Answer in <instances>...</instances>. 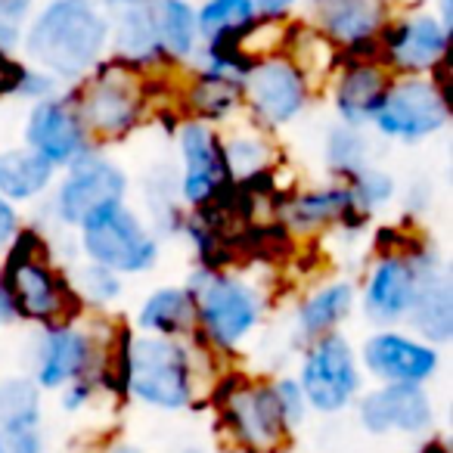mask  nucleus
Instances as JSON below:
<instances>
[{
    "label": "nucleus",
    "instance_id": "7c9ffc66",
    "mask_svg": "<svg viewBox=\"0 0 453 453\" xmlns=\"http://www.w3.org/2000/svg\"><path fill=\"white\" fill-rule=\"evenodd\" d=\"M41 397H44V391L35 385L32 376L0 379V432L41 426V419H44Z\"/></svg>",
    "mask_w": 453,
    "mask_h": 453
},
{
    "label": "nucleus",
    "instance_id": "f3484780",
    "mask_svg": "<svg viewBox=\"0 0 453 453\" xmlns=\"http://www.w3.org/2000/svg\"><path fill=\"white\" fill-rule=\"evenodd\" d=\"M357 360L360 370L370 372L376 382L426 385L441 370V348L413 335L410 329L379 326L360 345Z\"/></svg>",
    "mask_w": 453,
    "mask_h": 453
},
{
    "label": "nucleus",
    "instance_id": "6e6552de",
    "mask_svg": "<svg viewBox=\"0 0 453 453\" xmlns=\"http://www.w3.org/2000/svg\"><path fill=\"white\" fill-rule=\"evenodd\" d=\"M115 339H103L96 329L78 320L44 326L32 351V379L41 391H59L75 379H96L103 388L112 366Z\"/></svg>",
    "mask_w": 453,
    "mask_h": 453
},
{
    "label": "nucleus",
    "instance_id": "2eb2a0df",
    "mask_svg": "<svg viewBox=\"0 0 453 453\" xmlns=\"http://www.w3.org/2000/svg\"><path fill=\"white\" fill-rule=\"evenodd\" d=\"M177 158H180V174H177V196L183 208H202L234 183L224 162V137L218 125H208L199 119H183L174 127Z\"/></svg>",
    "mask_w": 453,
    "mask_h": 453
},
{
    "label": "nucleus",
    "instance_id": "ddd939ff",
    "mask_svg": "<svg viewBox=\"0 0 453 453\" xmlns=\"http://www.w3.org/2000/svg\"><path fill=\"white\" fill-rule=\"evenodd\" d=\"M296 379L304 391L308 410L323 416L348 410L364 391V370H360L357 351L339 329L304 342Z\"/></svg>",
    "mask_w": 453,
    "mask_h": 453
},
{
    "label": "nucleus",
    "instance_id": "f704fd0d",
    "mask_svg": "<svg viewBox=\"0 0 453 453\" xmlns=\"http://www.w3.org/2000/svg\"><path fill=\"white\" fill-rule=\"evenodd\" d=\"M63 84L50 75V72L38 69V65H28V63H19V72H16V81H13V90L10 96H19V100H28V103H41L47 96L59 94Z\"/></svg>",
    "mask_w": 453,
    "mask_h": 453
},
{
    "label": "nucleus",
    "instance_id": "e433bc0d",
    "mask_svg": "<svg viewBox=\"0 0 453 453\" xmlns=\"http://www.w3.org/2000/svg\"><path fill=\"white\" fill-rule=\"evenodd\" d=\"M44 450H47V441L41 426L4 432V453H44Z\"/></svg>",
    "mask_w": 453,
    "mask_h": 453
},
{
    "label": "nucleus",
    "instance_id": "20e7f679",
    "mask_svg": "<svg viewBox=\"0 0 453 453\" xmlns=\"http://www.w3.org/2000/svg\"><path fill=\"white\" fill-rule=\"evenodd\" d=\"M183 286L196 298V339L211 354H236L267 314L265 289L230 267H196Z\"/></svg>",
    "mask_w": 453,
    "mask_h": 453
},
{
    "label": "nucleus",
    "instance_id": "f257e3e1",
    "mask_svg": "<svg viewBox=\"0 0 453 453\" xmlns=\"http://www.w3.org/2000/svg\"><path fill=\"white\" fill-rule=\"evenodd\" d=\"M211 354L199 339H158V335L119 329L112 366L103 388H119L125 397L162 413H180L199 397L202 357Z\"/></svg>",
    "mask_w": 453,
    "mask_h": 453
},
{
    "label": "nucleus",
    "instance_id": "393cba45",
    "mask_svg": "<svg viewBox=\"0 0 453 453\" xmlns=\"http://www.w3.org/2000/svg\"><path fill=\"white\" fill-rule=\"evenodd\" d=\"M183 109H187V119L224 125L242 109V78L211 69H193L183 88Z\"/></svg>",
    "mask_w": 453,
    "mask_h": 453
},
{
    "label": "nucleus",
    "instance_id": "6ab92c4d",
    "mask_svg": "<svg viewBox=\"0 0 453 453\" xmlns=\"http://www.w3.org/2000/svg\"><path fill=\"white\" fill-rule=\"evenodd\" d=\"M357 419L370 434H426L434 426V403L426 385L379 382L357 395Z\"/></svg>",
    "mask_w": 453,
    "mask_h": 453
},
{
    "label": "nucleus",
    "instance_id": "f8f14e48",
    "mask_svg": "<svg viewBox=\"0 0 453 453\" xmlns=\"http://www.w3.org/2000/svg\"><path fill=\"white\" fill-rule=\"evenodd\" d=\"M314 81L286 50H271L252 59L242 78V109L265 131L286 127L311 106Z\"/></svg>",
    "mask_w": 453,
    "mask_h": 453
},
{
    "label": "nucleus",
    "instance_id": "473e14b6",
    "mask_svg": "<svg viewBox=\"0 0 453 453\" xmlns=\"http://www.w3.org/2000/svg\"><path fill=\"white\" fill-rule=\"evenodd\" d=\"M348 189H351V196H354V205H357L360 211L372 214L376 208L388 205V202L395 199L397 183L388 171H379L370 165V168H364L357 177L348 180Z\"/></svg>",
    "mask_w": 453,
    "mask_h": 453
},
{
    "label": "nucleus",
    "instance_id": "49530a36",
    "mask_svg": "<svg viewBox=\"0 0 453 453\" xmlns=\"http://www.w3.org/2000/svg\"><path fill=\"white\" fill-rule=\"evenodd\" d=\"M391 4H395V0H391Z\"/></svg>",
    "mask_w": 453,
    "mask_h": 453
},
{
    "label": "nucleus",
    "instance_id": "423d86ee",
    "mask_svg": "<svg viewBox=\"0 0 453 453\" xmlns=\"http://www.w3.org/2000/svg\"><path fill=\"white\" fill-rule=\"evenodd\" d=\"M75 106L94 146L125 140L150 112V72L106 57L90 75L72 84Z\"/></svg>",
    "mask_w": 453,
    "mask_h": 453
},
{
    "label": "nucleus",
    "instance_id": "c9c22d12",
    "mask_svg": "<svg viewBox=\"0 0 453 453\" xmlns=\"http://www.w3.org/2000/svg\"><path fill=\"white\" fill-rule=\"evenodd\" d=\"M271 385H273V395H277V403H280V410H283L286 422H289V428L296 432L311 413L302 385H298L296 376H277V379H271Z\"/></svg>",
    "mask_w": 453,
    "mask_h": 453
},
{
    "label": "nucleus",
    "instance_id": "39448f33",
    "mask_svg": "<svg viewBox=\"0 0 453 453\" xmlns=\"http://www.w3.org/2000/svg\"><path fill=\"white\" fill-rule=\"evenodd\" d=\"M211 407L218 428L234 444V453H283L296 432L286 422L271 379L226 372L211 382Z\"/></svg>",
    "mask_w": 453,
    "mask_h": 453
},
{
    "label": "nucleus",
    "instance_id": "1a4fd4ad",
    "mask_svg": "<svg viewBox=\"0 0 453 453\" xmlns=\"http://www.w3.org/2000/svg\"><path fill=\"white\" fill-rule=\"evenodd\" d=\"M450 125L444 69L434 75H395L372 115L370 127L382 140L422 143Z\"/></svg>",
    "mask_w": 453,
    "mask_h": 453
},
{
    "label": "nucleus",
    "instance_id": "aec40b11",
    "mask_svg": "<svg viewBox=\"0 0 453 453\" xmlns=\"http://www.w3.org/2000/svg\"><path fill=\"white\" fill-rule=\"evenodd\" d=\"M277 220L289 230L292 236H308L326 226H348L357 234L360 226L370 220V214L354 205V196L348 183L333 180L323 187L296 189L283 196L277 208Z\"/></svg>",
    "mask_w": 453,
    "mask_h": 453
},
{
    "label": "nucleus",
    "instance_id": "c85d7f7f",
    "mask_svg": "<svg viewBox=\"0 0 453 453\" xmlns=\"http://www.w3.org/2000/svg\"><path fill=\"white\" fill-rule=\"evenodd\" d=\"M224 137V162L226 171L236 183L252 180L258 174L277 168V146L267 137L265 127L252 121V127H240L234 134H220Z\"/></svg>",
    "mask_w": 453,
    "mask_h": 453
},
{
    "label": "nucleus",
    "instance_id": "37998d69",
    "mask_svg": "<svg viewBox=\"0 0 453 453\" xmlns=\"http://www.w3.org/2000/svg\"><path fill=\"white\" fill-rule=\"evenodd\" d=\"M416 453H450V450H447V444H444V441H441V438H434V434H432V438H428V441H422V444H419V450H416Z\"/></svg>",
    "mask_w": 453,
    "mask_h": 453
},
{
    "label": "nucleus",
    "instance_id": "4c0bfd02",
    "mask_svg": "<svg viewBox=\"0 0 453 453\" xmlns=\"http://www.w3.org/2000/svg\"><path fill=\"white\" fill-rule=\"evenodd\" d=\"M100 391L103 388H100L96 379H75V382H69V385L59 388V395H63V410L65 413H78V410L88 407Z\"/></svg>",
    "mask_w": 453,
    "mask_h": 453
},
{
    "label": "nucleus",
    "instance_id": "a211bd4d",
    "mask_svg": "<svg viewBox=\"0 0 453 453\" xmlns=\"http://www.w3.org/2000/svg\"><path fill=\"white\" fill-rule=\"evenodd\" d=\"M26 146L41 158H47L57 171H63L65 165L75 162L81 152L94 146L81 115H78L72 88H63L59 94L41 103H32V112L26 119Z\"/></svg>",
    "mask_w": 453,
    "mask_h": 453
},
{
    "label": "nucleus",
    "instance_id": "a878e982",
    "mask_svg": "<svg viewBox=\"0 0 453 453\" xmlns=\"http://www.w3.org/2000/svg\"><path fill=\"white\" fill-rule=\"evenodd\" d=\"M140 333L158 339H193L196 335V298L187 286H158L137 308Z\"/></svg>",
    "mask_w": 453,
    "mask_h": 453
},
{
    "label": "nucleus",
    "instance_id": "72a5a7b5",
    "mask_svg": "<svg viewBox=\"0 0 453 453\" xmlns=\"http://www.w3.org/2000/svg\"><path fill=\"white\" fill-rule=\"evenodd\" d=\"M38 0H4L0 4V53L7 57H19L22 38H26V26L35 13Z\"/></svg>",
    "mask_w": 453,
    "mask_h": 453
},
{
    "label": "nucleus",
    "instance_id": "b1692460",
    "mask_svg": "<svg viewBox=\"0 0 453 453\" xmlns=\"http://www.w3.org/2000/svg\"><path fill=\"white\" fill-rule=\"evenodd\" d=\"M357 308V286L351 280H329L298 302L292 329L302 342H311L323 333L339 329Z\"/></svg>",
    "mask_w": 453,
    "mask_h": 453
},
{
    "label": "nucleus",
    "instance_id": "4468645a",
    "mask_svg": "<svg viewBox=\"0 0 453 453\" xmlns=\"http://www.w3.org/2000/svg\"><path fill=\"white\" fill-rule=\"evenodd\" d=\"M127 196V174L103 156L100 146H90L88 152L63 168V177L50 187L47 214L59 226H78L88 214L109 202H125Z\"/></svg>",
    "mask_w": 453,
    "mask_h": 453
},
{
    "label": "nucleus",
    "instance_id": "79ce46f5",
    "mask_svg": "<svg viewBox=\"0 0 453 453\" xmlns=\"http://www.w3.org/2000/svg\"><path fill=\"white\" fill-rule=\"evenodd\" d=\"M100 453H146L143 447H137V444H131V441H109L106 447H103Z\"/></svg>",
    "mask_w": 453,
    "mask_h": 453
},
{
    "label": "nucleus",
    "instance_id": "c03bdc74",
    "mask_svg": "<svg viewBox=\"0 0 453 453\" xmlns=\"http://www.w3.org/2000/svg\"><path fill=\"white\" fill-rule=\"evenodd\" d=\"M177 453H205L202 447H183V450H177Z\"/></svg>",
    "mask_w": 453,
    "mask_h": 453
},
{
    "label": "nucleus",
    "instance_id": "cd10ccee",
    "mask_svg": "<svg viewBox=\"0 0 453 453\" xmlns=\"http://www.w3.org/2000/svg\"><path fill=\"white\" fill-rule=\"evenodd\" d=\"M57 168L28 146L0 152V196L10 202H35L50 193Z\"/></svg>",
    "mask_w": 453,
    "mask_h": 453
},
{
    "label": "nucleus",
    "instance_id": "de8ad7c7",
    "mask_svg": "<svg viewBox=\"0 0 453 453\" xmlns=\"http://www.w3.org/2000/svg\"><path fill=\"white\" fill-rule=\"evenodd\" d=\"M0 4H4V0H0Z\"/></svg>",
    "mask_w": 453,
    "mask_h": 453
},
{
    "label": "nucleus",
    "instance_id": "0eeeda50",
    "mask_svg": "<svg viewBox=\"0 0 453 453\" xmlns=\"http://www.w3.org/2000/svg\"><path fill=\"white\" fill-rule=\"evenodd\" d=\"M84 261L119 277H137L158 265V236L127 202H109L75 226Z\"/></svg>",
    "mask_w": 453,
    "mask_h": 453
},
{
    "label": "nucleus",
    "instance_id": "bb28decb",
    "mask_svg": "<svg viewBox=\"0 0 453 453\" xmlns=\"http://www.w3.org/2000/svg\"><path fill=\"white\" fill-rule=\"evenodd\" d=\"M258 22L261 16L252 0H196L202 44H242Z\"/></svg>",
    "mask_w": 453,
    "mask_h": 453
},
{
    "label": "nucleus",
    "instance_id": "5701e85b",
    "mask_svg": "<svg viewBox=\"0 0 453 453\" xmlns=\"http://www.w3.org/2000/svg\"><path fill=\"white\" fill-rule=\"evenodd\" d=\"M156 44L165 65H189L202 38L196 26V0H146Z\"/></svg>",
    "mask_w": 453,
    "mask_h": 453
},
{
    "label": "nucleus",
    "instance_id": "7ed1b4c3",
    "mask_svg": "<svg viewBox=\"0 0 453 453\" xmlns=\"http://www.w3.org/2000/svg\"><path fill=\"white\" fill-rule=\"evenodd\" d=\"M0 283L7 289L16 320L50 326V323L78 320L84 311L65 271H59L53 261L50 242L38 226H22L7 246L0 265Z\"/></svg>",
    "mask_w": 453,
    "mask_h": 453
},
{
    "label": "nucleus",
    "instance_id": "ea45409f",
    "mask_svg": "<svg viewBox=\"0 0 453 453\" xmlns=\"http://www.w3.org/2000/svg\"><path fill=\"white\" fill-rule=\"evenodd\" d=\"M261 19L267 22H289L292 13L302 7L304 0H252Z\"/></svg>",
    "mask_w": 453,
    "mask_h": 453
},
{
    "label": "nucleus",
    "instance_id": "58836bf2",
    "mask_svg": "<svg viewBox=\"0 0 453 453\" xmlns=\"http://www.w3.org/2000/svg\"><path fill=\"white\" fill-rule=\"evenodd\" d=\"M22 230V218L16 202H10L7 196H0V255L7 252V246L16 240V234Z\"/></svg>",
    "mask_w": 453,
    "mask_h": 453
},
{
    "label": "nucleus",
    "instance_id": "c756f323",
    "mask_svg": "<svg viewBox=\"0 0 453 453\" xmlns=\"http://www.w3.org/2000/svg\"><path fill=\"white\" fill-rule=\"evenodd\" d=\"M372 158V143L366 137L364 127H351L335 121L326 131V140H323V162H326L329 174L335 180L348 183L351 177H357L364 168H370Z\"/></svg>",
    "mask_w": 453,
    "mask_h": 453
},
{
    "label": "nucleus",
    "instance_id": "f03ea898",
    "mask_svg": "<svg viewBox=\"0 0 453 453\" xmlns=\"http://www.w3.org/2000/svg\"><path fill=\"white\" fill-rule=\"evenodd\" d=\"M19 53L72 88L109 57V16L96 0H38Z\"/></svg>",
    "mask_w": 453,
    "mask_h": 453
},
{
    "label": "nucleus",
    "instance_id": "9d476101",
    "mask_svg": "<svg viewBox=\"0 0 453 453\" xmlns=\"http://www.w3.org/2000/svg\"><path fill=\"white\" fill-rule=\"evenodd\" d=\"M428 242L388 236L379 255L372 258L357 292V304L372 326H397L410 314V304L419 289L422 255Z\"/></svg>",
    "mask_w": 453,
    "mask_h": 453
},
{
    "label": "nucleus",
    "instance_id": "4be33fe9",
    "mask_svg": "<svg viewBox=\"0 0 453 453\" xmlns=\"http://www.w3.org/2000/svg\"><path fill=\"white\" fill-rule=\"evenodd\" d=\"M391 78L395 75L379 63V57L339 59L333 72V109L342 125L370 127Z\"/></svg>",
    "mask_w": 453,
    "mask_h": 453
},
{
    "label": "nucleus",
    "instance_id": "412c9836",
    "mask_svg": "<svg viewBox=\"0 0 453 453\" xmlns=\"http://www.w3.org/2000/svg\"><path fill=\"white\" fill-rule=\"evenodd\" d=\"M403 323L413 335L438 348H444L453 339V277L450 267L432 246L422 255L419 289H416V298Z\"/></svg>",
    "mask_w": 453,
    "mask_h": 453
},
{
    "label": "nucleus",
    "instance_id": "dca6fc26",
    "mask_svg": "<svg viewBox=\"0 0 453 453\" xmlns=\"http://www.w3.org/2000/svg\"><path fill=\"white\" fill-rule=\"evenodd\" d=\"M308 26L339 50V59L376 57L379 32L395 13L391 0H304Z\"/></svg>",
    "mask_w": 453,
    "mask_h": 453
},
{
    "label": "nucleus",
    "instance_id": "a19ab883",
    "mask_svg": "<svg viewBox=\"0 0 453 453\" xmlns=\"http://www.w3.org/2000/svg\"><path fill=\"white\" fill-rule=\"evenodd\" d=\"M16 314H13V304H10V296L7 289H4V283H0V329L7 326V323H13Z\"/></svg>",
    "mask_w": 453,
    "mask_h": 453
},
{
    "label": "nucleus",
    "instance_id": "2f4dec72",
    "mask_svg": "<svg viewBox=\"0 0 453 453\" xmlns=\"http://www.w3.org/2000/svg\"><path fill=\"white\" fill-rule=\"evenodd\" d=\"M65 277H69L78 302H81L84 308H96V311L112 308V304L121 298V289H125L119 273L106 271V267L94 265V261L75 265Z\"/></svg>",
    "mask_w": 453,
    "mask_h": 453
},
{
    "label": "nucleus",
    "instance_id": "a18cd8bd",
    "mask_svg": "<svg viewBox=\"0 0 453 453\" xmlns=\"http://www.w3.org/2000/svg\"><path fill=\"white\" fill-rule=\"evenodd\" d=\"M0 453H4V432H0Z\"/></svg>",
    "mask_w": 453,
    "mask_h": 453
},
{
    "label": "nucleus",
    "instance_id": "9b49d317",
    "mask_svg": "<svg viewBox=\"0 0 453 453\" xmlns=\"http://www.w3.org/2000/svg\"><path fill=\"white\" fill-rule=\"evenodd\" d=\"M450 28L428 4L395 10L376 41L379 63L391 75H434L447 63Z\"/></svg>",
    "mask_w": 453,
    "mask_h": 453
}]
</instances>
